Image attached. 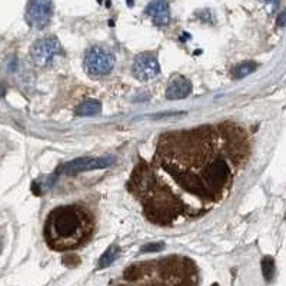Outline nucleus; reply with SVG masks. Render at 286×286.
Returning <instances> with one entry per match:
<instances>
[{"label": "nucleus", "mask_w": 286, "mask_h": 286, "mask_svg": "<svg viewBox=\"0 0 286 286\" xmlns=\"http://www.w3.org/2000/svg\"><path fill=\"white\" fill-rule=\"evenodd\" d=\"M261 2H262L263 5L269 6L272 12H275L279 8V5H280V0H261Z\"/></svg>", "instance_id": "nucleus-16"}, {"label": "nucleus", "mask_w": 286, "mask_h": 286, "mask_svg": "<svg viewBox=\"0 0 286 286\" xmlns=\"http://www.w3.org/2000/svg\"><path fill=\"white\" fill-rule=\"evenodd\" d=\"M123 279L133 283L194 285L198 282V271L190 259L170 256L132 265L123 272Z\"/></svg>", "instance_id": "nucleus-3"}, {"label": "nucleus", "mask_w": 286, "mask_h": 286, "mask_svg": "<svg viewBox=\"0 0 286 286\" xmlns=\"http://www.w3.org/2000/svg\"><path fill=\"white\" fill-rule=\"evenodd\" d=\"M0 250H2V242H0Z\"/></svg>", "instance_id": "nucleus-19"}, {"label": "nucleus", "mask_w": 286, "mask_h": 286, "mask_svg": "<svg viewBox=\"0 0 286 286\" xmlns=\"http://www.w3.org/2000/svg\"><path fill=\"white\" fill-rule=\"evenodd\" d=\"M94 232L93 213L82 205H62L46 217L43 236L56 252H70L86 245Z\"/></svg>", "instance_id": "nucleus-2"}, {"label": "nucleus", "mask_w": 286, "mask_h": 286, "mask_svg": "<svg viewBox=\"0 0 286 286\" xmlns=\"http://www.w3.org/2000/svg\"><path fill=\"white\" fill-rule=\"evenodd\" d=\"M163 247H165V243L163 242H155V243H147L145 246H142L140 249V253H155V252H161Z\"/></svg>", "instance_id": "nucleus-15"}, {"label": "nucleus", "mask_w": 286, "mask_h": 286, "mask_svg": "<svg viewBox=\"0 0 286 286\" xmlns=\"http://www.w3.org/2000/svg\"><path fill=\"white\" fill-rule=\"evenodd\" d=\"M60 53V43L56 38H43L36 40L30 47V57L39 68H47Z\"/></svg>", "instance_id": "nucleus-6"}, {"label": "nucleus", "mask_w": 286, "mask_h": 286, "mask_svg": "<svg viewBox=\"0 0 286 286\" xmlns=\"http://www.w3.org/2000/svg\"><path fill=\"white\" fill-rule=\"evenodd\" d=\"M5 94H6V87L3 83H0V98H3Z\"/></svg>", "instance_id": "nucleus-18"}, {"label": "nucleus", "mask_w": 286, "mask_h": 286, "mask_svg": "<svg viewBox=\"0 0 286 286\" xmlns=\"http://www.w3.org/2000/svg\"><path fill=\"white\" fill-rule=\"evenodd\" d=\"M249 157L250 140L239 124L225 122L166 132L159 136L150 166L173 183H150L138 165L128 189L142 202L147 220L166 226L186 216L183 196L195 199L196 217L222 203Z\"/></svg>", "instance_id": "nucleus-1"}, {"label": "nucleus", "mask_w": 286, "mask_h": 286, "mask_svg": "<svg viewBox=\"0 0 286 286\" xmlns=\"http://www.w3.org/2000/svg\"><path fill=\"white\" fill-rule=\"evenodd\" d=\"M275 272H276V268H275L273 258L272 256H265L262 259V275L268 283L272 282V279L275 276Z\"/></svg>", "instance_id": "nucleus-14"}, {"label": "nucleus", "mask_w": 286, "mask_h": 286, "mask_svg": "<svg viewBox=\"0 0 286 286\" xmlns=\"http://www.w3.org/2000/svg\"><path fill=\"white\" fill-rule=\"evenodd\" d=\"M52 15L53 8L50 0H29L24 19L30 27L42 30L50 23Z\"/></svg>", "instance_id": "nucleus-5"}, {"label": "nucleus", "mask_w": 286, "mask_h": 286, "mask_svg": "<svg viewBox=\"0 0 286 286\" xmlns=\"http://www.w3.org/2000/svg\"><path fill=\"white\" fill-rule=\"evenodd\" d=\"M116 162L113 156H105V157H78L75 161H70L63 166L62 172L68 176H75L78 173L86 170L106 169Z\"/></svg>", "instance_id": "nucleus-7"}, {"label": "nucleus", "mask_w": 286, "mask_h": 286, "mask_svg": "<svg viewBox=\"0 0 286 286\" xmlns=\"http://www.w3.org/2000/svg\"><path fill=\"white\" fill-rule=\"evenodd\" d=\"M192 92L190 82L185 78H178L170 82V85L166 89V99L169 101H180L185 99Z\"/></svg>", "instance_id": "nucleus-10"}, {"label": "nucleus", "mask_w": 286, "mask_h": 286, "mask_svg": "<svg viewBox=\"0 0 286 286\" xmlns=\"http://www.w3.org/2000/svg\"><path fill=\"white\" fill-rule=\"evenodd\" d=\"M115 54L105 46H92L86 50L83 66L87 75L99 78L109 75L115 68Z\"/></svg>", "instance_id": "nucleus-4"}, {"label": "nucleus", "mask_w": 286, "mask_h": 286, "mask_svg": "<svg viewBox=\"0 0 286 286\" xmlns=\"http://www.w3.org/2000/svg\"><path fill=\"white\" fill-rule=\"evenodd\" d=\"M285 16H286L285 10H282V12L279 13L278 19H276V23H278L279 27H283V26H285Z\"/></svg>", "instance_id": "nucleus-17"}, {"label": "nucleus", "mask_w": 286, "mask_h": 286, "mask_svg": "<svg viewBox=\"0 0 286 286\" xmlns=\"http://www.w3.org/2000/svg\"><path fill=\"white\" fill-rule=\"evenodd\" d=\"M133 76L140 82H147L161 73V65L155 53H140L135 57L132 65Z\"/></svg>", "instance_id": "nucleus-8"}, {"label": "nucleus", "mask_w": 286, "mask_h": 286, "mask_svg": "<svg viewBox=\"0 0 286 286\" xmlns=\"http://www.w3.org/2000/svg\"><path fill=\"white\" fill-rule=\"evenodd\" d=\"M119 255H120V247H119V245H116V243L110 245V246L106 249V252H103V255L101 256L98 268H99V269L109 268V266L119 258Z\"/></svg>", "instance_id": "nucleus-11"}, {"label": "nucleus", "mask_w": 286, "mask_h": 286, "mask_svg": "<svg viewBox=\"0 0 286 286\" xmlns=\"http://www.w3.org/2000/svg\"><path fill=\"white\" fill-rule=\"evenodd\" d=\"M146 13L156 26L165 27L170 22V10L169 3L166 0H152L145 9Z\"/></svg>", "instance_id": "nucleus-9"}, {"label": "nucleus", "mask_w": 286, "mask_h": 286, "mask_svg": "<svg viewBox=\"0 0 286 286\" xmlns=\"http://www.w3.org/2000/svg\"><path fill=\"white\" fill-rule=\"evenodd\" d=\"M258 68V65L255 62H243L238 65V66H235L232 70V78L236 79V80H239V79H243L249 76L250 73H253Z\"/></svg>", "instance_id": "nucleus-13"}, {"label": "nucleus", "mask_w": 286, "mask_h": 286, "mask_svg": "<svg viewBox=\"0 0 286 286\" xmlns=\"http://www.w3.org/2000/svg\"><path fill=\"white\" fill-rule=\"evenodd\" d=\"M101 110V102L90 99V101L83 102L80 106H78V109H76V115H78V116H94V115H99Z\"/></svg>", "instance_id": "nucleus-12"}]
</instances>
